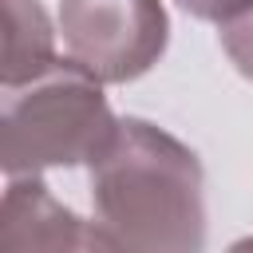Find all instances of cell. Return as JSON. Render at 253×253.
I'll use <instances>...</instances> for the list:
<instances>
[{"instance_id":"1","label":"cell","mask_w":253,"mask_h":253,"mask_svg":"<svg viewBox=\"0 0 253 253\" xmlns=\"http://www.w3.org/2000/svg\"><path fill=\"white\" fill-rule=\"evenodd\" d=\"M91 202L115 249L198 253L206 245V174L198 154L146 119H119L91 162Z\"/></svg>"},{"instance_id":"2","label":"cell","mask_w":253,"mask_h":253,"mask_svg":"<svg viewBox=\"0 0 253 253\" xmlns=\"http://www.w3.org/2000/svg\"><path fill=\"white\" fill-rule=\"evenodd\" d=\"M4 95L0 166L8 178L95 162L119 130L103 79L75 59H55L40 79Z\"/></svg>"},{"instance_id":"3","label":"cell","mask_w":253,"mask_h":253,"mask_svg":"<svg viewBox=\"0 0 253 253\" xmlns=\"http://www.w3.org/2000/svg\"><path fill=\"white\" fill-rule=\"evenodd\" d=\"M67 55L103 83H134L170 43L162 0H59Z\"/></svg>"},{"instance_id":"4","label":"cell","mask_w":253,"mask_h":253,"mask_svg":"<svg viewBox=\"0 0 253 253\" xmlns=\"http://www.w3.org/2000/svg\"><path fill=\"white\" fill-rule=\"evenodd\" d=\"M0 249H115V241L99 229V221H83L67 210L40 174H16L8 178L0 202Z\"/></svg>"},{"instance_id":"5","label":"cell","mask_w":253,"mask_h":253,"mask_svg":"<svg viewBox=\"0 0 253 253\" xmlns=\"http://www.w3.org/2000/svg\"><path fill=\"white\" fill-rule=\"evenodd\" d=\"M55 63V32L40 0H4V91L40 79Z\"/></svg>"},{"instance_id":"6","label":"cell","mask_w":253,"mask_h":253,"mask_svg":"<svg viewBox=\"0 0 253 253\" xmlns=\"http://www.w3.org/2000/svg\"><path fill=\"white\" fill-rule=\"evenodd\" d=\"M221 47H225L229 63H233L245 79H253V8H249L245 16L221 24Z\"/></svg>"},{"instance_id":"7","label":"cell","mask_w":253,"mask_h":253,"mask_svg":"<svg viewBox=\"0 0 253 253\" xmlns=\"http://www.w3.org/2000/svg\"><path fill=\"white\" fill-rule=\"evenodd\" d=\"M186 16H194V20H206V24H229V20H237V16H245L249 8H253V0H174Z\"/></svg>"}]
</instances>
